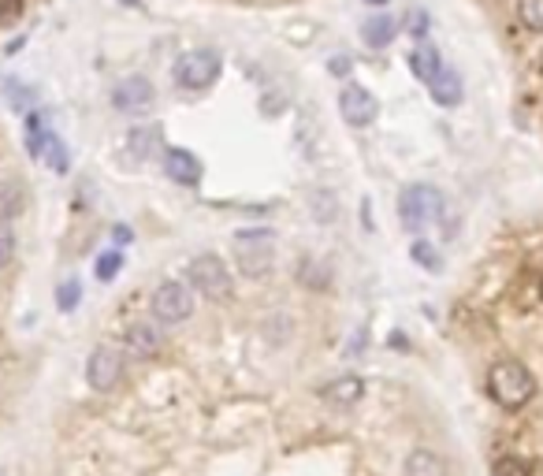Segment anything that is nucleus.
Listing matches in <instances>:
<instances>
[{
    "label": "nucleus",
    "instance_id": "nucleus-12",
    "mask_svg": "<svg viewBox=\"0 0 543 476\" xmlns=\"http://www.w3.org/2000/svg\"><path fill=\"white\" fill-rule=\"evenodd\" d=\"M320 395H324V402L346 409V406L361 402V395H365V384H361V376H339V379H331L327 387H320Z\"/></svg>",
    "mask_w": 543,
    "mask_h": 476
},
{
    "label": "nucleus",
    "instance_id": "nucleus-4",
    "mask_svg": "<svg viewBox=\"0 0 543 476\" xmlns=\"http://www.w3.org/2000/svg\"><path fill=\"white\" fill-rule=\"evenodd\" d=\"M187 275H190V287L208 302H227L231 291H235V279H231L227 265L216 257V253H201V257H194Z\"/></svg>",
    "mask_w": 543,
    "mask_h": 476
},
{
    "label": "nucleus",
    "instance_id": "nucleus-20",
    "mask_svg": "<svg viewBox=\"0 0 543 476\" xmlns=\"http://www.w3.org/2000/svg\"><path fill=\"white\" fill-rule=\"evenodd\" d=\"M157 145H161V131L157 126H149V131H138L131 135V149H134V156H153L157 153Z\"/></svg>",
    "mask_w": 543,
    "mask_h": 476
},
{
    "label": "nucleus",
    "instance_id": "nucleus-13",
    "mask_svg": "<svg viewBox=\"0 0 543 476\" xmlns=\"http://www.w3.org/2000/svg\"><path fill=\"white\" fill-rule=\"evenodd\" d=\"M402 476H446V462L428 447H417V451L406 454Z\"/></svg>",
    "mask_w": 543,
    "mask_h": 476
},
{
    "label": "nucleus",
    "instance_id": "nucleus-15",
    "mask_svg": "<svg viewBox=\"0 0 543 476\" xmlns=\"http://www.w3.org/2000/svg\"><path fill=\"white\" fill-rule=\"evenodd\" d=\"M26 209V190L19 179H0V224H8Z\"/></svg>",
    "mask_w": 543,
    "mask_h": 476
},
{
    "label": "nucleus",
    "instance_id": "nucleus-23",
    "mask_svg": "<svg viewBox=\"0 0 543 476\" xmlns=\"http://www.w3.org/2000/svg\"><path fill=\"white\" fill-rule=\"evenodd\" d=\"M5 98H8V105L15 108V112H23V116H30V105H34V93H30L23 82H8V89H5Z\"/></svg>",
    "mask_w": 543,
    "mask_h": 476
},
{
    "label": "nucleus",
    "instance_id": "nucleus-21",
    "mask_svg": "<svg viewBox=\"0 0 543 476\" xmlns=\"http://www.w3.org/2000/svg\"><path fill=\"white\" fill-rule=\"evenodd\" d=\"M41 161H45L52 172H68V149H64V142H60L56 135L45 142V149H41Z\"/></svg>",
    "mask_w": 543,
    "mask_h": 476
},
{
    "label": "nucleus",
    "instance_id": "nucleus-9",
    "mask_svg": "<svg viewBox=\"0 0 543 476\" xmlns=\"http://www.w3.org/2000/svg\"><path fill=\"white\" fill-rule=\"evenodd\" d=\"M112 105H115L119 112H131V116L153 108V86H149V79H142V75H131V79H124V82H115Z\"/></svg>",
    "mask_w": 543,
    "mask_h": 476
},
{
    "label": "nucleus",
    "instance_id": "nucleus-16",
    "mask_svg": "<svg viewBox=\"0 0 543 476\" xmlns=\"http://www.w3.org/2000/svg\"><path fill=\"white\" fill-rule=\"evenodd\" d=\"M443 68H446V63L439 60V52H436L432 45H420V49H413V52H410V71H413L420 82H432Z\"/></svg>",
    "mask_w": 543,
    "mask_h": 476
},
{
    "label": "nucleus",
    "instance_id": "nucleus-7",
    "mask_svg": "<svg viewBox=\"0 0 543 476\" xmlns=\"http://www.w3.org/2000/svg\"><path fill=\"white\" fill-rule=\"evenodd\" d=\"M86 379L89 387L108 395L124 384V350H115V346H97L94 354L86 361Z\"/></svg>",
    "mask_w": 543,
    "mask_h": 476
},
{
    "label": "nucleus",
    "instance_id": "nucleus-6",
    "mask_svg": "<svg viewBox=\"0 0 543 476\" xmlns=\"http://www.w3.org/2000/svg\"><path fill=\"white\" fill-rule=\"evenodd\" d=\"M190 313H194V294L187 283L164 279L153 291V316L161 324H183V321H190Z\"/></svg>",
    "mask_w": 543,
    "mask_h": 476
},
{
    "label": "nucleus",
    "instance_id": "nucleus-26",
    "mask_svg": "<svg viewBox=\"0 0 543 476\" xmlns=\"http://www.w3.org/2000/svg\"><path fill=\"white\" fill-rule=\"evenodd\" d=\"M15 257V235L8 224H0V268H8Z\"/></svg>",
    "mask_w": 543,
    "mask_h": 476
},
{
    "label": "nucleus",
    "instance_id": "nucleus-24",
    "mask_svg": "<svg viewBox=\"0 0 543 476\" xmlns=\"http://www.w3.org/2000/svg\"><path fill=\"white\" fill-rule=\"evenodd\" d=\"M119 268H124V257H119L115 249H108V253H101V257H97V279L101 283H112L119 275Z\"/></svg>",
    "mask_w": 543,
    "mask_h": 476
},
{
    "label": "nucleus",
    "instance_id": "nucleus-8",
    "mask_svg": "<svg viewBox=\"0 0 543 476\" xmlns=\"http://www.w3.org/2000/svg\"><path fill=\"white\" fill-rule=\"evenodd\" d=\"M339 112H343V119H346L350 126H369V123L376 119L380 105H376V98H373L365 86L350 82V86L339 93Z\"/></svg>",
    "mask_w": 543,
    "mask_h": 476
},
{
    "label": "nucleus",
    "instance_id": "nucleus-28",
    "mask_svg": "<svg viewBox=\"0 0 543 476\" xmlns=\"http://www.w3.org/2000/svg\"><path fill=\"white\" fill-rule=\"evenodd\" d=\"M23 5H26V0H0V23H12V19H19Z\"/></svg>",
    "mask_w": 543,
    "mask_h": 476
},
{
    "label": "nucleus",
    "instance_id": "nucleus-34",
    "mask_svg": "<svg viewBox=\"0 0 543 476\" xmlns=\"http://www.w3.org/2000/svg\"><path fill=\"white\" fill-rule=\"evenodd\" d=\"M539 298H543V287H539Z\"/></svg>",
    "mask_w": 543,
    "mask_h": 476
},
{
    "label": "nucleus",
    "instance_id": "nucleus-27",
    "mask_svg": "<svg viewBox=\"0 0 543 476\" xmlns=\"http://www.w3.org/2000/svg\"><path fill=\"white\" fill-rule=\"evenodd\" d=\"M410 34H417V38H425V34H428V15L420 12V8L410 12Z\"/></svg>",
    "mask_w": 543,
    "mask_h": 476
},
{
    "label": "nucleus",
    "instance_id": "nucleus-1",
    "mask_svg": "<svg viewBox=\"0 0 543 476\" xmlns=\"http://www.w3.org/2000/svg\"><path fill=\"white\" fill-rule=\"evenodd\" d=\"M488 395H492L495 406L518 414V409H525L532 402V395H536V376L518 358H499L488 369Z\"/></svg>",
    "mask_w": 543,
    "mask_h": 476
},
{
    "label": "nucleus",
    "instance_id": "nucleus-5",
    "mask_svg": "<svg viewBox=\"0 0 543 476\" xmlns=\"http://www.w3.org/2000/svg\"><path fill=\"white\" fill-rule=\"evenodd\" d=\"M216 75H220V52L213 49H190L175 63V82L183 89H205L216 82Z\"/></svg>",
    "mask_w": 543,
    "mask_h": 476
},
{
    "label": "nucleus",
    "instance_id": "nucleus-31",
    "mask_svg": "<svg viewBox=\"0 0 543 476\" xmlns=\"http://www.w3.org/2000/svg\"><path fill=\"white\" fill-rule=\"evenodd\" d=\"M365 5H369V8H383V5H387V0H365Z\"/></svg>",
    "mask_w": 543,
    "mask_h": 476
},
{
    "label": "nucleus",
    "instance_id": "nucleus-33",
    "mask_svg": "<svg viewBox=\"0 0 543 476\" xmlns=\"http://www.w3.org/2000/svg\"><path fill=\"white\" fill-rule=\"evenodd\" d=\"M124 5H134V0H124Z\"/></svg>",
    "mask_w": 543,
    "mask_h": 476
},
{
    "label": "nucleus",
    "instance_id": "nucleus-30",
    "mask_svg": "<svg viewBox=\"0 0 543 476\" xmlns=\"http://www.w3.org/2000/svg\"><path fill=\"white\" fill-rule=\"evenodd\" d=\"M331 71H336V75H343V71H346V56H339L336 63H331Z\"/></svg>",
    "mask_w": 543,
    "mask_h": 476
},
{
    "label": "nucleus",
    "instance_id": "nucleus-2",
    "mask_svg": "<svg viewBox=\"0 0 543 476\" xmlns=\"http://www.w3.org/2000/svg\"><path fill=\"white\" fill-rule=\"evenodd\" d=\"M231 253H235V268L246 279H261L272 272V261H276V242H272V231L264 228H246V231H235Z\"/></svg>",
    "mask_w": 543,
    "mask_h": 476
},
{
    "label": "nucleus",
    "instance_id": "nucleus-32",
    "mask_svg": "<svg viewBox=\"0 0 543 476\" xmlns=\"http://www.w3.org/2000/svg\"><path fill=\"white\" fill-rule=\"evenodd\" d=\"M539 71H543V52H539Z\"/></svg>",
    "mask_w": 543,
    "mask_h": 476
},
{
    "label": "nucleus",
    "instance_id": "nucleus-22",
    "mask_svg": "<svg viewBox=\"0 0 543 476\" xmlns=\"http://www.w3.org/2000/svg\"><path fill=\"white\" fill-rule=\"evenodd\" d=\"M518 19L525 30H543V0H518Z\"/></svg>",
    "mask_w": 543,
    "mask_h": 476
},
{
    "label": "nucleus",
    "instance_id": "nucleus-3",
    "mask_svg": "<svg viewBox=\"0 0 543 476\" xmlns=\"http://www.w3.org/2000/svg\"><path fill=\"white\" fill-rule=\"evenodd\" d=\"M443 212H446V198L428 182L406 186L399 194V219H402L406 231H425V228L439 224Z\"/></svg>",
    "mask_w": 543,
    "mask_h": 476
},
{
    "label": "nucleus",
    "instance_id": "nucleus-18",
    "mask_svg": "<svg viewBox=\"0 0 543 476\" xmlns=\"http://www.w3.org/2000/svg\"><path fill=\"white\" fill-rule=\"evenodd\" d=\"M410 257L420 265V268H428V272H439L443 268V257H439V249L428 242V238H417L413 246H410Z\"/></svg>",
    "mask_w": 543,
    "mask_h": 476
},
{
    "label": "nucleus",
    "instance_id": "nucleus-10",
    "mask_svg": "<svg viewBox=\"0 0 543 476\" xmlns=\"http://www.w3.org/2000/svg\"><path fill=\"white\" fill-rule=\"evenodd\" d=\"M164 350V331L157 324H149V321H134L127 328V354L131 358H157Z\"/></svg>",
    "mask_w": 543,
    "mask_h": 476
},
{
    "label": "nucleus",
    "instance_id": "nucleus-19",
    "mask_svg": "<svg viewBox=\"0 0 543 476\" xmlns=\"http://www.w3.org/2000/svg\"><path fill=\"white\" fill-rule=\"evenodd\" d=\"M492 472L495 476H532V465L521 454H499L495 465H492Z\"/></svg>",
    "mask_w": 543,
    "mask_h": 476
},
{
    "label": "nucleus",
    "instance_id": "nucleus-14",
    "mask_svg": "<svg viewBox=\"0 0 543 476\" xmlns=\"http://www.w3.org/2000/svg\"><path fill=\"white\" fill-rule=\"evenodd\" d=\"M428 89H432V101L443 105V108H455V105L462 101V79H458L455 68H443V71L428 82Z\"/></svg>",
    "mask_w": 543,
    "mask_h": 476
},
{
    "label": "nucleus",
    "instance_id": "nucleus-29",
    "mask_svg": "<svg viewBox=\"0 0 543 476\" xmlns=\"http://www.w3.org/2000/svg\"><path fill=\"white\" fill-rule=\"evenodd\" d=\"M112 238H115L119 246H127V242H134V238H131V228H127V224H115V228H112Z\"/></svg>",
    "mask_w": 543,
    "mask_h": 476
},
{
    "label": "nucleus",
    "instance_id": "nucleus-17",
    "mask_svg": "<svg viewBox=\"0 0 543 476\" xmlns=\"http://www.w3.org/2000/svg\"><path fill=\"white\" fill-rule=\"evenodd\" d=\"M395 34H399V26L391 15H376V19L365 23V30H361V38H365L369 49H387L391 42H395Z\"/></svg>",
    "mask_w": 543,
    "mask_h": 476
},
{
    "label": "nucleus",
    "instance_id": "nucleus-25",
    "mask_svg": "<svg viewBox=\"0 0 543 476\" xmlns=\"http://www.w3.org/2000/svg\"><path fill=\"white\" fill-rule=\"evenodd\" d=\"M56 302H60V309H64V313H71L78 305V283L75 279L60 283V287H56Z\"/></svg>",
    "mask_w": 543,
    "mask_h": 476
},
{
    "label": "nucleus",
    "instance_id": "nucleus-11",
    "mask_svg": "<svg viewBox=\"0 0 543 476\" xmlns=\"http://www.w3.org/2000/svg\"><path fill=\"white\" fill-rule=\"evenodd\" d=\"M164 172L179 186H198L201 182V161L194 153H187V149H168L164 153Z\"/></svg>",
    "mask_w": 543,
    "mask_h": 476
}]
</instances>
